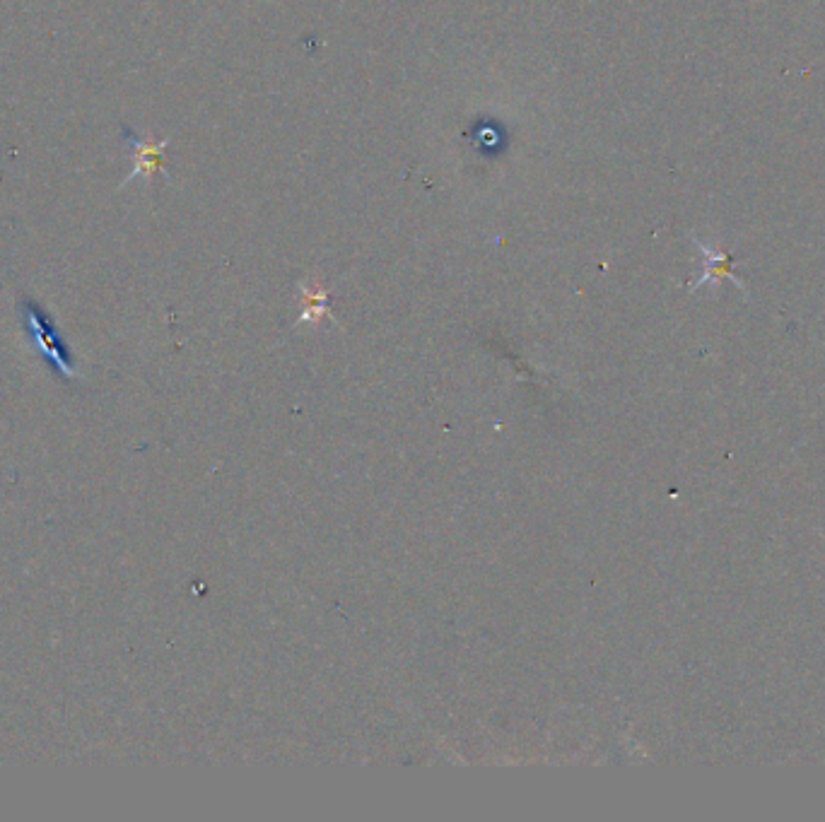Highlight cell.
Here are the masks:
<instances>
[{
  "label": "cell",
  "instance_id": "1",
  "mask_svg": "<svg viewBox=\"0 0 825 822\" xmlns=\"http://www.w3.org/2000/svg\"><path fill=\"white\" fill-rule=\"evenodd\" d=\"M121 135H124L126 145L131 148V155H133V169H131V174L124 179L121 189L136 179L152 181V176L165 172V150L169 145L167 138L152 143V140L140 138V135L128 126H121Z\"/></svg>",
  "mask_w": 825,
  "mask_h": 822
},
{
  "label": "cell",
  "instance_id": "2",
  "mask_svg": "<svg viewBox=\"0 0 825 822\" xmlns=\"http://www.w3.org/2000/svg\"><path fill=\"white\" fill-rule=\"evenodd\" d=\"M302 297L304 304H307V311L302 314V319H319L321 314H326V292L321 290L319 285L309 287L307 283H302Z\"/></svg>",
  "mask_w": 825,
  "mask_h": 822
}]
</instances>
